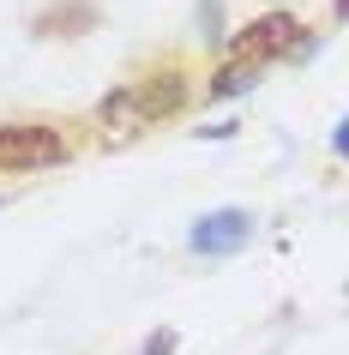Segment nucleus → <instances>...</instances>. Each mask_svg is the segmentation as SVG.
Masks as SVG:
<instances>
[{
    "label": "nucleus",
    "mask_w": 349,
    "mask_h": 355,
    "mask_svg": "<svg viewBox=\"0 0 349 355\" xmlns=\"http://www.w3.org/2000/svg\"><path fill=\"white\" fill-rule=\"evenodd\" d=\"M295 37H301V24H295L289 12H265V19H253V24L235 37V60H253V67H265L271 55H289Z\"/></svg>",
    "instance_id": "20e7f679"
},
{
    "label": "nucleus",
    "mask_w": 349,
    "mask_h": 355,
    "mask_svg": "<svg viewBox=\"0 0 349 355\" xmlns=\"http://www.w3.org/2000/svg\"><path fill=\"white\" fill-rule=\"evenodd\" d=\"M145 355H175V331H151L145 337Z\"/></svg>",
    "instance_id": "423d86ee"
},
{
    "label": "nucleus",
    "mask_w": 349,
    "mask_h": 355,
    "mask_svg": "<svg viewBox=\"0 0 349 355\" xmlns=\"http://www.w3.org/2000/svg\"><path fill=\"white\" fill-rule=\"evenodd\" d=\"M73 157L67 145V132L42 127V121H12V127H0V168H12V175H31V168H55Z\"/></svg>",
    "instance_id": "f03ea898"
},
{
    "label": "nucleus",
    "mask_w": 349,
    "mask_h": 355,
    "mask_svg": "<svg viewBox=\"0 0 349 355\" xmlns=\"http://www.w3.org/2000/svg\"><path fill=\"white\" fill-rule=\"evenodd\" d=\"M253 78H259V67H253V60H229V67H223V73L211 78V96H235V91H247Z\"/></svg>",
    "instance_id": "39448f33"
},
{
    "label": "nucleus",
    "mask_w": 349,
    "mask_h": 355,
    "mask_svg": "<svg viewBox=\"0 0 349 355\" xmlns=\"http://www.w3.org/2000/svg\"><path fill=\"white\" fill-rule=\"evenodd\" d=\"M331 145H337V157H349V121L337 127V139H331Z\"/></svg>",
    "instance_id": "0eeeda50"
},
{
    "label": "nucleus",
    "mask_w": 349,
    "mask_h": 355,
    "mask_svg": "<svg viewBox=\"0 0 349 355\" xmlns=\"http://www.w3.org/2000/svg\"><path fill=\"white\" fill-rule=\"evenodd\" d=\"M181 103H187V73L181 67H157V73H145L139 85L103 96L96 121H103V127H121V132H139V127H157L169 114H181Z\"/></svg>",
    "instance_id": "f257e3e1"
},
{
    "label": "nucleus",
    "mask_w": 349,
    "mask_h": 355,
    "mask_svg": "<svg viewBox=\"0 0 349 355\" xmlns=\"http://www.w3.org/2000/svg\"><path fill=\"white\" fill-rule=\"evenodd\" d=\"M253 241V217L247 211H211V217H199L193 223V235H187V247L193 253H205V259H223V253H241V247Z\"/></svg>",
    "instance_id": "7ed1b4c3"
},
{
    "label": "nucleus",
    "mask_w": 349,
    "mask_h": 355,
    "mask_svg": "<svg viewBox=\"0 0 349 355\" xmlns=\"http://www.w3.org/2000/svg\"><path fill=\"white\" fill-rule=\"evenodd\" d=\"M331 6H337V12H343V19H349V0H331Z\"/></svg>",
    "instance_id": "6e6552de"
}]
</instances>
